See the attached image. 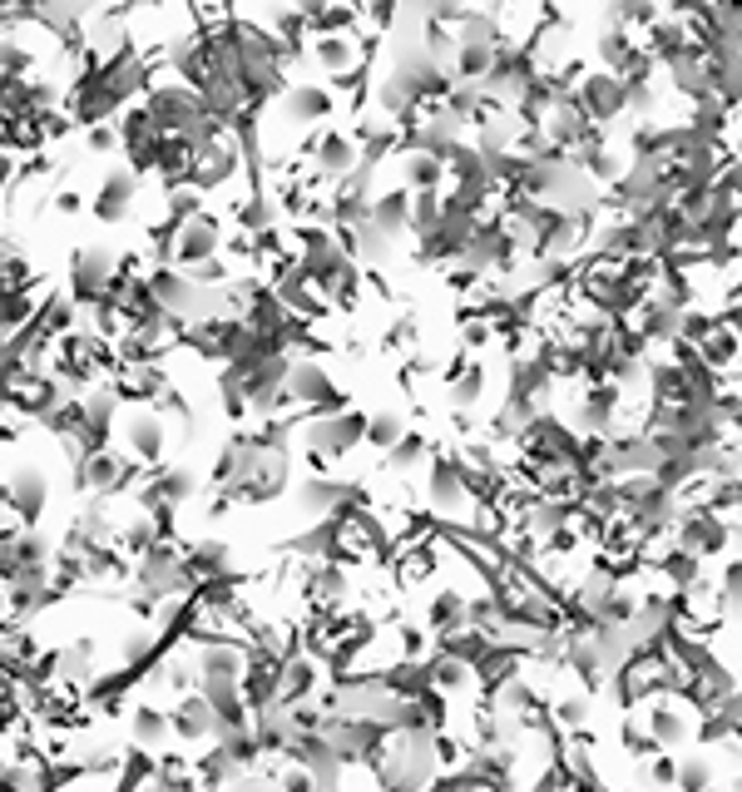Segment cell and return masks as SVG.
Here are the masks:
<instances>
[{"instance_id":"cell-29","label":"cell","mask_w":742,"mask_h":792,"mask_svg":"<svg viewBox=\"0 0 742 792\" xmlns=\"http://www.w3.org/2000/svg\"><path fill=\"white\" fill-rule=\"evenodd\" d=\"M713 778H718V768H713V758H703V753L678 758V768H673L678 792H713Z\"/></svg>"},{"instance_id":"cell-27","label":"cell","mask_w":742,"mask_h":792,"mask_svg":"<svg viewBox=\"0 0 742 792\" xmlns=\"http://www.w3.org/2000/svg\"><path fill=\"white\" fill-rule=\"evenodd\" d=\"M426 461H431V436L426 431H411V426H406V436L387 451V471L391 475H411V471L426 466Z\"/></svg>"},{"instance_id":"cell-40","label":"cell","mask_w":742,"mask_h":792,"mask_svg":"<svg viewBox=\"0 0 742 792\" xmlns=\"http://www.w3.org/2000/svg\"><path fill=\"white\" fill-rule=\"evenodd\" d=\"M228 511H233V495H223V491L208 495V521H223Z\"/></svg>"},{"instance_id":"cell-24","label":"cell","mask_w":742,"mask_h":792,"mask_svg":"<svg viewBox=\"0 0 742 792\" xmlns=\"http://www.w3.org/2000/svg\"><path fill=\"white\" fill-rule=\"evenodd\" d=\"M130 743L140 748V753H154V748L168 743V713L154 709V703H140V709H130Z\"/></svg>"},{"instance_id":"cell-16","label":"cell","mask_w":742,"mask_h":792,"mask_svg":"<svg viewBox=\"0 0 742 792\" xmlns=\"http://www.w3.org/2000/svg\"><path fill=\"white\" fill-rule=\"evenodd\" d=\"M168 733H174L178 743H208V738L218 733L214 709H208L198 693H184V699H178V709L168 713Z\"/></svg>"},{"instance_id":"cell-12","label":"cell","mask_w":742,"mask_h":792,"mask_svg":"<svg viewBox=\"0 0 742 792\" xmlns=\"http://www.w3.org/2000/svg\"><path fill=\"white\" fill-rule=\"evenodd\" d=\"M134 198H140V178H134L130 168H110V174H104V184H100V194L90 198L94 224H104V228L130 224Z\"/></svg>"},{"instance_id":"cell-18","label":"cell","mask_w":742,"mask_h":792,"mask_svg":"<svg viewBox=\"0 0 742 792\" xmlns=\"http://www.w3.org/2000/svg\"><path fill=\"white\" fill-rule=\"evenodd\" d=\"M396 168H401V188H406V194H441L445 188V164L436 154L406 150V154H396Z\"/></svg>"},{"instance_id":"cell-22","label":"cell","mask_w":742,"mask_h":792,"mask_svg":"<svg viewBox=\"0 0 742 792\" xmlns=\"http://www.w3.org/2000/svg\"><path fill=\"white\" fill-rule=\"evenodd\" d=\"M693 352H698V362H703L713 377H723V372L733 377L738 372V327H713V337H708V342H698Z\"/></svg>"},{"instance_id":"cell-26","label":"cell","mask_w":742,"mask_h":792,"mask_svg":"<svg viewBox=\"0 0 742 792\" xmlns=\"http://www.w3.org/2000/svg\"><path fill=\"white\" fill-rule=\"evenodd\" d=\"M406 436V416L401 411H391V407H381V411H367V431H362V446L371 451H381L387 456L396 441Z\"/></svg>"},{"instance_id":"cell-15","label":"cell","mask_w":742,"mask_h":792,"mask_svg":"<svg viewBox=\"0 0 742 792\" xmlns=\"http://www.w3.org/2000/svg\"><path fill=\"white\" fill-rule=\"evenodd\" d=\"M164 387H168L164 367L144 362V367H114V387H110V392L120 397V407H144V401H154Z\"/></svg>"},{"instance_id":"cell-35","label":"cell","mask_w":742,"mask_h":792,"mask_svg":"<svg viewBox=\"0 0 742 792\" xmlns=\"http://www.w3.org/2000/svg\"><path fill=\"white\" fill-rule=\"evenodd\" d=\"M387 352H411L416 357V317H391V327H387Z\"/></svg>"},{"instance_id":"cell-21","label":"cell","mask_w":742,"mask_h":792,"mask_svg":"<svg viewBox=\"0 0 742 792\" xmlns=\"http://www.w3.org/2000/svg\"><path fill=\"white\" fill-rule=\"evenodd\" d=\"M633 50H639V35H633V30L604 25L599 40H594V55H599V65H594V70H604V75H619V70L629 65Z\"/></svg>"},{"instance_id":"cell-39","label":"cell","mask_w":742,"mask_h":792,"mask_svg":"<svg viewBox=\"0 0 742 792\" xmlns=\"http://www.w3.org/2000/svg\"><path fill=\"white\" fill-rule=\"evenodd\" d=\"M16 174H20V158H10L6 150H0V194H6V188L16 184Z\"/></svg>"},{"instance_id":"cell-19","label":"cell","mask_w":742,"mask_h":792,"mask_svg":"<svg viewBox=\"0 0 742 792\" xmlns=\"http://www.w3.org/2000/svg\"><path fill=\"white\" fill-rule=\"evenodd\" d=\"M406 214H411V194L396 184V188H387V194H371L367 224L377 228V234H387V238H401L406 234Z\"/></svg>"},{"instance_id":"cell-6","label":"cell","mask_w":742,"mask_h":792,"mask_svg":"<svg viewBox=\"0 0 742 792\" xmlns=\"http://www.w3.org/2000/svg\"><path fill=\"white\" fill-rule=\"evenodd\" d=\"M288 485H292V451H262L258 466L248 471V481L223 495H233V505H268V501H278Z\"/></svg>"},{"instance_id":"cell-9","label":"cell","mask_w":742,"mask_h":792,"mask_svg":"<svg viewBox=\"0 0 742 792\" xmlns=\"http://www.w3.org/2000/svg\"><path fill=\"white\" fill-rule=\"evenodd\" d=\"M575 104L585 110L589 124L609 130L614 120H624V84L614 75H604V70H585V80L575 84Z\"/></svg>"},{"instance_id":"cell-41","label":"cell","mask_w":742,"mask_h":792,"mask_svg":"<svg viewBox=\"0 0 742 792\" xmlns=\"http://www.w3.org/2000/svg\"><path fill=\"white\" fill-rule=\"evenodd\" d=\"M0 214H6V194H0Z\"/></svg>"},{"instance_id":"cell-28","label":"cell","mask_w":742,"mask_h":792,"mask_svg":"<svg viewBox=\"0 0 742 792\" xmlns=\"http://www.w3.org/2000/svg\"><path fill=\"white\" fill-rule=\"evenodd\" d=\"M575 521V505L569 501H535L525 515V535H535V541H549L555 531H565V525Z\"/></svg>"},{"instance_id":"cell-10","label":"cell","mask_w":742,"mask_h":792,"mask_svg":"<svg viewBox=\"0 0 742 792\" xmlns=\"http://www.w3.org/2000/svg\"><path fill=\"white\" fill-rule=\"evenodd\" d=\"M278 100H282V120L297 124V130H312V124H322L327 130V120H332V110H337V94L327 90V84H317V80L288 84Z\"/></svg>"},{"instance_id":"cell-17","label":"cell","mask_w":742,"mask_h":792,"mask_svg":"<svg viewBox=\"0 0 742 792\" xmlns=\"http://www.w3.org/2000/svg\"><path fill=\"white\" fill-rule=\"evenodd\" d=\"M184 565L194 569L198 585H208V579H243L238 565H233V551L223 541H198L184 551Z\"/></svg>"},{"instance_id":"cell-4","label":"cell","mask_w":742,"mask_h":792,"mask_svg":"<svg viewBox=\"0 0 742 792\" xmlns=\"http://www.w3.org/2000/svg\"><path fill=\"white\" fill-rule=\"evenodd\" d=\"M307 168H312L322 184H342L347 174H357L362 168V154H357L352 134L347 130H317L312 140H307Z\"/></svg>"},{"instance_id":"cell-30","label":"cell","mask_w":742,"mask_h":792,"mask_svg":"<svg viewBox=\"0 0 742 792\" xmlns=\"http://www.w3.org/2000/svg\"><path fill=\"white\" fill-rule=\"evenodd\" d=\"M40 426H45L50 436H60V441H65V446H70V441H74V431L84 426V407H80V401H74V397H60L55 407H50L45 416H40Z\"/></svg>"},{"instance_id":"cell-7","label":"cell","mask_w":742,"mask_h":792,"mask_svg":"<svg viewBox=\"0 0 742 792\" xmlns=\"http://www.w3.org/2000/svg\"><path fill=\"white\" fill-rule=\"evenodd\" d=\"M693 709H688L678 693H659V699L643 703V733H649V743L659 748V753H668V748H683L688 738H693Z\"/></svg>"},{"instance_id":"cell-37","label":"cell","mask_w":742,"mask_h":792,"mask_svg":"<svg viewBox=\"0 0 742 792\" xmlns=\"http://www.w3.org/2000/svg\"><path fill=\"white\" fill-rule=\"evenodd\" d=\"M272 788H278V792H312V773H307V768H282V778H278V783H272Z\"/></svg>"},{"instance_id":"cell-33","label":"cell","mask_w":742,"mask_h":792,"mask_svg":"<svg viewBox=\"0 0 742 792\" xmlns=\"http://www.w3.org/2000/svg\"><path fill=\"white\" fill-rule=\"evenodd\" d=\"M204 214V194H198V188H174V194H168V208H164V218L174 228H184V224H194V218Z\"/></svg>"},{"instance_id":"cell-13","label":"cell","mask_w":742,"mask_h":792,"mask_svg":"<svg viewBox=\"0 0 742 792\" xmlns=\"http://www.w3.org/2000/svg\"><path fill=\"white\" fill-rule=\"evenodd\" d=\"M218 248H223V218L204 208L194 224L178 228V238H174V268L184 272V268H194V263H204V258H218Z\"/></svg>"},{"instance_id":"cell-8","label":"cell","mask_w":742,"mask_h":792,"mask_svg":"<svg viewBox=\"0 0 742 792\" xmlns=\"http://www.w3.org/2000/svg\"><path fill=\"white\" fill-rule=\"evenodd\" d=\"M124 436V456L130 461H140L144 471H154V466H164V456H168V421L164 416H154V411H134L124 426H114Z\"/></svg>"},{"instance_id":"cell-32","label":"cell","mask_w":742,"mask_h":792,"mask_svg":"<svg viewBox=\"0 0 742 792\" xmlns=\"http://www.w3.org/2000/svg\"><path fill=\"white\" fill-rule=\"evenodd\" d=\"M441 224V194H411V214H406V234L426 238Z\"/></svg>"},{"instance_id":"cell-1","label":"cell","mask_w":742,"mask_h":792,"mask_svg":"<svg viewBox=\"0 0 742 792\" xmlns=\"http://www.w3.org/2000/svg\"><path fill=\"white\" fill-rule=\"evenodd\" d=\"M426 505L436 525H461V515H471V495L461 485V466L445 446L431 441V461H426Z\"/></svg>"},{"instance_id":"cell-34","label":"cell","mask_w":742,"mask_h":792,"mask_svg":"<svg viewBox=\"0 0 742 792\" xmlns=\"http://www.w3.org/2000/svg\"><path fill=\"white\" fill-rule=\"evenodd\" d=\"M84 154H94V158L120 154V130H114V124H90V130H84Z\"/></svg>"},{"instance_id":"cell-20","label":"cell","mask_w":742,"mask_h":792,"mask_svg":"<svg viewBox=\"0 0 742 792\" xmlns=\"http://www.w3.org/2000/svg\"><path fill=\"white\" fill-rule=\"evenodd\" d=\"M465 599L471 595H461V589H436V595H431V605H426V634L431 639L465 629Z\"/></svg>"},{"instance_id":"cell-2","label":"cell","mask_w":742,"mask_h":792,"mask_svg":"<svg viewBox=\"0 0 742 792\" xmlns=\"http://www.w3.org/2000/svg\"><path fill=\"white\" fill-rule=\"evenodd\" d=\"M0 511H6L20 531H35V521L50 511V475L40 466L10 471L6 485H0Z\"/></svg>"},{"instance_id":"cell-11","label":"cell","mask_w":742,"mask_h":792,"mask_svg":"<svg viewBox=\"0 0 742 792\" xmlns=\"http://www.w3.org/2000/svg\"><path fill=\"white\" fill-rule=\"evenodd\" d=\"M347 595H352V575H347L342 565H332V559H317V565H307V579H302V599L312 615H337V609H347Z\"/></svg>"},{"instance_id":"cell-38","label":"cell","mask_w":742,"mask_h":792,"mask_svg":"<svg viewBox=\"0 0 742 792\" xmlns=\"http://www.w3.org/2000/svg\"><path fill=\"white\" fill-rule=\"evenodd\" d=\"M55 214L60 218H80L84 214V194H80V188H60V194H55Z\"/></svg>"},{"instance_id":"cell-14","label":"cell","mask_w":742,"mask_h":792,"mask_svg":"<svg viewBox=\"0 0 742 792\" xmlns=\"http://www.w3.org/2000/svg\"><path fill=\"white\" fill-rule=\"evenodd\" d=\"M243 168V154H238V144H233V134L228 140H218V144H208L204 154H194V174H188V188H198V194H214V188H223L233 174Z\"/></svg>"},{"instance_id":"cell-25","label":"cell","mask_w":742,"mask_h":792,"mask_svg":"<svg viewBox=\"0 0 742 792\" xmlns=\"http://www.w3.org/2000/svg\"><path fill=\"white\" fill-rule=\"evenodd\" d=\"M158 545V525H154V515H130V521L114 531V551H120L124 559H144L148 551Z\"/></svg>"},{"instance_id":"cell-3","label":"cell","mask_w":742,"mask_h":792,"mask_svg":"<svg viewBox=\"0 0 742 792\" xmlns=\"http://www.w3.org/2000/svg\"><path fill=\"white\" fill-rule=\"evenodd\" d=\"M668 541H673V551H683V555H693V559L723 555L728 545H733V525L718 521V515H708V511H678Z\"/></svg>"},{"instance_id":"cell-36","label":"cell","mask_w":742,"mask_h":792,"mask_svg":"<svg viewBox=\"0 0 742 792\" xmlns=\"http://www.w3.org/2000/svg\"><path fill=\"white\" fill-rule=\"evenodd\" d=\"M673 768H678L673 753H653L649 758V783L653 788H673Z\"/></svg>"},{"instance_id":"cell-5","label":"cell","mask_w":742,"mask_h":792,"mask_svg":"<svg viewBox=\"0 0 742 792\" xmlns=\"http://www.w3.org/2000/svg\"><path fill=\"white\" fill-rule=\"evenodd\" d=\"M297 505L312 521H327L342 505H367V485L362 481H342V475H302L297 481Z\"/></svg>"},{"instance_id":"cell-31","label":"cell","mask_w":742,"mask_h":792,"mask_svg":"<svg viewBox=\"0 0 742 792\" xmlns=\"http://www.w3.org/2000/svg\"><path fill=\"white\" fill-rule=\"evenodd\" d=\"M713 308H698V302H693V308H683V312H678V337H673V342H683V347H698V342H708V337H713Z\"/></svg>"},{"instance_id":"cell-23","label":"cell","mask_w":742,"mask_h":792,"mask_svg":"<svg viewBox=\"0 0 742 792\" xmlns=\"http://www.w3.org/2000/svg\"><path fill=\"white\" fill-rule=\"evenodd\" d=\"M445 392H451V407H455V411L481 407L485 392H491V367H485V357H471V362H465V372L455 377Z\"/></svg>"}]
</instances>
